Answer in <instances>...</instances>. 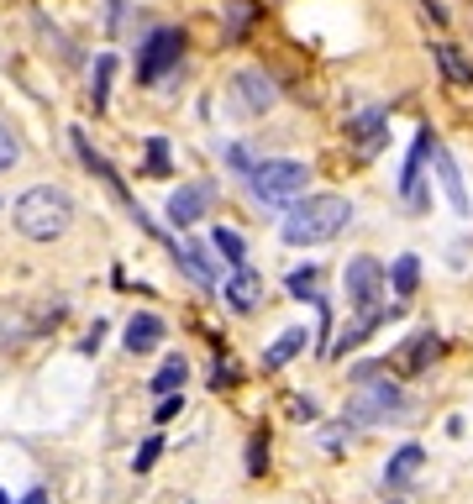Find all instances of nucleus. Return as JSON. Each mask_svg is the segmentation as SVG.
Returning a JSON list of instances; mask_svg holds the SVG:
<instances>
[{"label":"nucleus","mask_w":473,"mask_h":504,"mask_svg":"<svg viewBox=\"0 0 473 504\" xmlns=\"http://www.w3.org/2000/svg\"><path fill=\"white\" fill-rule=\"evenodd\" d=\"M285 284H290V294H295V300H316V268H295Z\"/></svg>","instance_id":"b1692460"},{"label":"nucleus","mask_w":473,"mask_h":504,"mask_svg":"<svg viewBox=\"0 0 473 504\" xmlns=\"http://www.w3.org/2000/svg\"><path fill=\"white\" fill-rule=\"evenodd\" d=\"M211 247H216V252H221L227 263H236V268H247V242L236 236L232 226H216V231H211Z\"/></svg>","instance_id":"a211bd4d"},{"label":"nucleus","mask_w":473,"mask_h":504,"mask_svg":"<svg viewBox=\"0 0 473 504\" xmlns=\"http://www.w3.org/2000/svg\"><path fill=\"white\" fill-rule=\"evenodd\" d=\"M0 504H11V500H5V489H0Z\"/></svg>","instance_id":"473e14b6"},{"label":"nucleus","mask_w":473,"mask_h":504,"mask_svg":"<svg viewBox=\"0 0 473 504\" xmlns=\"http://www.w3.org/2000/svg\"><path fill=\"white\" fill-rule=\"evenodd\" d=\"M221 289H227V300H232L236 310H253V305H258V279H253L247 268H236L232 279L221 284Z\"/></svg>","instance_id":"f3484780"},{"label":"nucleus","mask_w":473,"mask_h":504,"mask_svg":"<svg viewBox=\"0 0 473 504\" xmlns=\"http://www.w3.org/2000/svg\"><path fill=\"white\" fill-rule=\"evenodd\" d=\"M179 410H184V399H179V394H164V404L153 410V420H174Z\"/></svg>","instance_id":"c85d7f7f"},{"label":"nucleus","mask_w":473,"mask_h":504,"mask_svg":"<svg viewBox=\"0 0 473 504\" xmlns=\"http://www.w3.org/2000/svg\"><path fill=\"white\" fill-rule=\"evenodd\" d=\"M426 153H431V164H437V173H442V189H447L453 211H458V216H469L473 205H469V189H463V173H458V164H453V158H447V153H442L437 142H431Z\"/></svg>","instance_id":"1a4fd4ad"},{"label":"nucleus","mask_w":473,"mask_h":504,"mask_svg":"<svg viewBox=\"0 0 473 504\" xmlns=\"http://www.w3.org/2000/svg\"><path fill=\"white\" fill-rule=\"evenodd\" d=\"M290 415H295V420H316V404H310V399H290Z\"/></svg>","instance_id":"7c9ffc66"},{"label":"nucleus","mask_w":473,"mask_h":504,"mask_svg":"<svg viewBox=\"0 0 473 504\" xmlns=\"http://www.w3.org/2000/svg\"><path fill=\"white\" fill-rule=\"evenodd\" d=\"M348 221H353V205L342 195H310V200H295V211L285 216V242L316 247V242H332Z\"/></svg>","instance_id":"f257e3e1"},{"label":"nucleus","mask_w":473,"mask_h":504,"mask_svg":"<svg viewBox=\"0 0 473 504\" xmlns=\"http://www.w3.org/2000/svg\"><path fill=\"white\" fill-rule=\"evenodd\" d=\"M431 53H437V63H442V74H447L453 84H473V63H469L463 53H458L453 43H437Z\"/></svg>","instance_id":"4468645a"},{"label":"nucleus","mask_w":473,"mask_h":504,"mask_svg":"<svg viewBox=\"0 0 473 504\" xmlns=\"http://www.w3.org/2000/svg\"><path fill=\"white\" fill-rule=\"evenodd\" d=\"M174 258H179V268H184L189 279L200 284L205 294H216V289H221V284H216V274H211V263H205V258H200V252H195L189 242H174Z\"/></svg>","instance_id":"9b49d317"},{"label":"nucleus","mask_w":473,"mask_h":504,"mask_svg":"<svg viewBox=\"0 0 473 504\" xmlns=\"http://www.w3.org/2000/svg\"><path fill=\"white\" fill-rule=\"evenodd\" d=\"M16 164H21V142L11 137V126H0V173L16 168Z\"/></svg>","instance_id":"393cba45"},{"label":"nucleus","mask_w":473,"mask_h":504,"mask_svg":"<svg viewBox=\"0 0 473 504\" xmlns=\"http://www.w3.org/2000/svg\"><path fill=\"white\" fill-rule=\"evenodd\" d=\"M269 468V436H253V457H247V473H263Z\"/></svg>","instance_id":"cd10ccee"},{"label":"nucleus","mask_w":473,"mask_h":504,"mask_svg":"<svg viewBox=\"0 0 473 504\" xmlns=\"http://www.w3.org/2000/svg\"><path fill=\"white\" fill-rule=\"evenodd\" d=\"M300 347H305V326H290V332H285L274 347H269V352H263V368H285Z\"/></svg>","instance_id":"dca6fc26"},{"label":"nucleus","mask_w":473,"mask_h":504,"mask_svg":"<svg viewBox=\"0 0 473 504\" xmlns=\"http://www.w3.org/2000/svg\"><path fill=\"white\" fill-rule=\"evenodd\" d=\"M373 326H379V316H357L353 326H348V332L337 336V347H332V352H337V357H348V347H357V341H363V336L373 332Z\"/></svg>","instance_id":"4be33fe9"},{"label":"nucleus","mask_w":473,"mask_h":504,"mask_svg":"<svg viewBox=\"0 0 473 504\" xmlns=\"http://www.w3.org/2000/svg\"><path fill=\"white\" fill-rule=\"evenodd\" d=\"M111 68H116V58H95V90H90V100H95V111H106V95H111Z\"/></svg>","instance_id":"412c9836"},{"label":"nucleus","mask_w":473,"mask_h":504,"mask_svg":"<svg viewBox=\"0 0 473 504\" xmlns=\"http://www.w3.org/2000/svg\"><path fill=\"white\" fill-rule=\"evenodd\" d=\"M21 504H48V489H32V494H27Z\"/></svg>","instance_id":"2f4dec72"},{"label":"nucleus","mask_w":473,"mask_h":504,"mask_svg":"<svg viewBox=\"0 0 473 504\" xmlns=\"http://www.w3.org/2000/svg\"><path fill=\"white\" fill-rule=\"evenodd\" d=\"M179 48H184V37H179L174 27H158V32L142 43V53H137V79H142V84H158L179 63Z\"/></svg>","instance_id":"423d86ee"},{"label":"nucleus","mask_w":473,"mask_h":504,"mask_svg":"<svg viewBox=\"0 0 473 504\" xmlns=\"http://www.w3.org/2000/svg\"><path fill=\"white\" fill-rule=\"evenodd\" d=\"M421 462H426V452H421V447H400L395 457H389V468H384V484H389V489L411 484L415 473H421Z\"/></svg>","instance_id":"f8f14e48"},{"label":"nucleus","mask_w":473,"mask_h":504,"mask_svg":"<svg viewBox=\"0 0 473 504\" xmlns=\"http://www.w3.org/2000/svg\"><path fill=\"white\" fill-rule=\"evenodd\" d=\"M236 100H242L247 111H269V106L279 100V90H274V79H269V74L242 68V74H236Z\"/></svg>","instance_id":"0eeeda50"},{"label":"nucleus","mask_w":473,"mask_h":504,"mask_svg":"<svg viewBox=\"0 0 473 504\" xmlns=\"http://www.w3.org/2000/svg\"><path fill=\"white\" fill-rule=\"evenodd\" d=\"M305 164H290V158H274V164H258L253 168V195L263 211H279V205H295L305 195Z\"/></svg>","instance_id":"20e7f679"},{"label":"nucleus","mask_w":473,"mask_h":504,"mask_svg":"<svg viewBox=\"0 0 473 504\" xmlns=\"http://www.w3.org/2000/svg\"><path fill=\"white\" fill-rule=\"evenodd\" d=\"M148 173H169V148H164L158 137L148 142Z\"/></svg>","instance_id":"bb28decb"},{"label":"nucleus","mask_w":473,"mask_h":504,"mask_svg":"<svg viewBox=\"0 0 473 504\" xmlns=\"http://www.w3.org/2000/svg\"><path fill=\"white\" fill-rule=\"evenodd\" d=\"M342 284H348V300L357 305V316H379V305H384V263L379 258H353Z\"/></svg>","instance_id":"39448f33"},{"label":"nucleus","mask_w":473,"mask_h":504,"mask_svg":"<svg viewBox=\"0 0 473 504\" xmlns=\"http://www.w3.org/2000/svg\"><path fill=\"white\" fill-rule=\"evenodd\" d=\"M389 284H395V294H415V284H421V258H415V252L395 258V268H389Z\"/></svg>","instance_id":"6ab92c4d"},{"label":"nucleus","mask_w":473,"mask_h":504,"mask_svg":"<svg viewBox=\"0 0 473 504\" xmlns=\"http://www.w3.org/2000/svg\"><path fill=\"white\" fill-rule=\"evenodd\" d=\"M342 442H348V426H337V431H326V436H321V447L332 452V457H337V447H342Z\"/></svg>","instance_id":"c756f323"},{"label":"nucleus","mask_w":473,"mask_h":504,"mask_svg":"<svg viewBox=\"0 0 473 504\" xmlns=\"http://www.w3.org/2000/svg\"><path fill=\"white\" fill-rule=\"evenodd\" d=\"M431 357H437V336L421 332L405 341V352H400V363H405V373H421V368H431Z\"/></svg>","instance_id":"2eb2a0df"},{"label":"nucleus","mask_w":473,"mask_h":504,"mask_svg":"<svg viewBox=\"0 0 473 504\" xmlns=\"http://www.w3.org/2000/svg\"><path fill=\"white\" fill-rule=\"evenodd\" d=\"M158 452H164V442H158V436H148V442L137 447V457H132V468H137V473H148V468L158 462Z\"/></svg>","instance_id":"a878e982"},{"label":"nucleus","mask_w":473,"mask_h":504,"mask_svg":"<svg viewBox=\"0 0 473 504\" xmlns=\"http://www.w3.org/2000/svg\"><path fill=\"white\" fill-rule=\"evenodd\" d=\"M164 336H169V326H164L158 316H132V321H126V347H132V352H153Z\"/></svg>","instance_id":"9d476101"},{"label":"nucleus","mask_w":473,"mask_h":504,"mask_svg":"<svg viewBox=\"0 0 473 504\" xmlns=\"http://www.w3.org/2000/svg\"><path fill=\"white\" fill-rule=\"evenodd\" d=\"M205 205H211V189H205V184H184V189H174V200H169V221L195 226L205 216Z\"/></svg>","instance_id":"6e6552de"},{"label":"nucleus","mask_w":473,"mask_h":504,"mask_svg":"<svg viewBox=\"0 0 473 504\" xmlns=\"http://www.w3.org/2000/svg\"><path fill=\"white\" fill-rule=\"evenodd\" d=\"M353 132H357V142H363V148H379V132H384V116H379V111L357 116V121H353Z\"/></svg>","instance_id":"5701e85b"},{"label":"nucleus","mask_w":473,"mask_h":504,"mask_svg":"<svg viewBox=\"0 0 473 504\" xmlns=\"http://www.w3.org/2000/svg\"><path fill=\"white\" fill-rule=\"evenodd\" d=\"M426 148H431V132H421L411 148V158H405V179H400V189H405V200L421 205V164H426Z\"/></svg>","instance_id":"ddd939ff"},{"label":"nucleus","mask_w":473,"mask_h":504,"mask_svg":"<svg viewBox=\"0 0 473 504\" xmlns=\"http://www.w3.org/2000/svg\"><path fill=\"white\" fill-rule=\"evenodd\" d=\"M379 368H384V363H357L353 368L357 394L348 399V420H353V426H389V420H405V394L395 389Z\"/></svg>","instance_id":"f03ea898"},{"label":"nucleus","mask_w":473,"mask_h":504,"mask_svg":"<svg viewBox=\"0 0 473 504\" xmlns=\"http://www.w3.org/2000/svg\"><path fill=\"white\" fill-rule=\"evenodd\" d=\"M184 379H189V368H184V357H169V363L158 368V379H153V389H158V394H174V389H184Z\"/></svg>","instance_id":"aec40b11"},{"label":"nucleus","mask_w":473,"mask_h":504,"mask_svg":"<svg viewBox=\"0 0 473 504\" xmlns=\"http://www.w3.org/2000/svg\"><path fill=\"white\" fill-rule=\"evenodd\" d=\"M68 221H74V200H68V189H59V184H37V189H27L16 200V231L32 236V242L63 236Z\"/></svg>","instance_id":"7ed1b4c3"}]
</instances>
